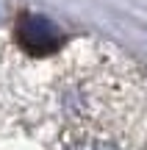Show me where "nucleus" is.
Listing matches in <instances>:
<instances>
[{"label": "nucleus", "mask_w": 147, "mask_h": 150, "mask_svg": "<svg viewBox=\"0 0 147 150\" xmlns=\"http://www.w3.org/2000/svg\"><path fill=\"white\" fill-rule=\"evenodd\" d=\"M17 42L31 56H47V53H56V50L61 47L64 33H61V28L56 25L53 20L28 11V14H22L20 22H17Z\"/></svg>", "instance_id": "f257e3e1"}, {"label": "nucleus", "mask_w": 147, "mask_h": 150, "mask_svg": "<svg viewBox=\"0 0 147 150\" xmlns=\"http://www.w3.org/2000/svg\"><path fill=\"white\" fill-rule=\"evenodd\" d=\"M72 150H114L111 145H103V142H86V145H78Z\"/></svg>", "instance_id": "f03ea898"}]
</instances>
